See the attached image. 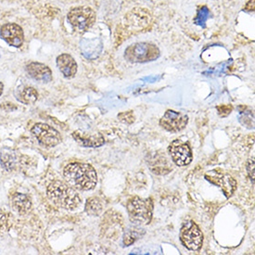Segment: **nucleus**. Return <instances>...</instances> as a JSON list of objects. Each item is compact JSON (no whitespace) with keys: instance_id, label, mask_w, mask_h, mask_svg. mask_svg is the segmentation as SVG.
Instances as JSON below:
<instances>
[{"instance_id":"nucleus-1","label":"nucleus","mask_w":255,"mask_h":255,"mask_svg":"<svg viewBox=\"0 0 255 255\" xmlns=\"http://www.w3.org/2000/svg\"><path fill=\"white\" fill-rule=\"evenodd\" d=\"M63 175L68 184L82 191L94 189L98 175L93 166L84 162H71L63 170Z\"/></svg>"},{"instance_id":"nucleus-2","label":"nucleus","mask_w":255,"mask_h":255,"mask_svg":"<svg viewBox=\"0 0 255 255\" xmlns=\"http://www.w3.org/2000/svg\"><path fill=\"white\" fill-rule=\"evenodd\" d=\"M47 197L60 208L73 211L80 205V197L74 188L61 180H55L47 187Z\"/></svg>"},{"instance_id":"nucleus-3","label":"nucleus","mask_w":255,"mask_h":255,"mask_svg":"<svg viewBox=\"0 0 255 255\" xmlns=\"http://www.w3.org/2000/svg\"><path fill=\"white\" fill-rule=\"evenodd\" d=\"M128 212L130 221L135 226H146L152 218L153 202L151 199L135 197L128 202Z\"/></svg>"},{"instance_id":"nucleus-4","label":"nucleus","mask_w":255,"mask_h":255,"mask_svg":"<svg viewBox=\"0 0 255 255\" xmlns=\"http://www.w3.org/2000/svg\"><path fill=\"white\" fill-rule=\"evenodd\" d=\"M160 49L158 47L148 42L135 43L126 49V60L133 63H144L155 61L160 57Z\"/></svg>"},{"instance_id":"nucleus-5","label":"nucleus","mask_w":255,"mask_h":255,"mask_svg":"<svg viewBox=\"0 0 255 255\" xmlns=\"http://www.w3.org/2000/svg\"><path fill=\"white\" fill-rule=\"evenodd\" d=\"M96 12L86 6L73 7L67 14L69 23L76 32L84 33L93 26L96 22Z\"/></svg>"},{"instance_id":"nucleus-6","label":"nucleus","mask_w":255,"mask_h":255,"mask_svg":"<svg viewBox=\"0 0 255 255\" xmlns=\"http://www.w3.org/2000/svg\"><path fill=\"white\" fill-rule=\"evenodd\" d=\"M180 241L189 251H198L202 248L203 235L194 222L188 221L183 225L180 230Z\"/></svg>"},{"instance_id":"nucleus-7","label":"nucleus","mask_w":255,"mask_h":255,"mask_svg":"<svg viewBox=\"0 0 255 255\" xmlns=\"http://www.w3.org/2000/svg\"><path fill=\"white\" fill-rule=\"evenodd\" d=\"M32 134L39 143L47 148H52L59 145L61 142V135L55 128L47 124H35L31 129Z\"/></svg>"},{"instance_id":"nucleus-8","label":"nucleus","mask_w":255,"mask_h":255,"mask_svg":"<svg viewBox=\"0 0 255 255\" xmlns=\"http://www.w3.org/2000/svg\"><path fill=\"white\" fill-rule=\"evenodd\" d=\"M152 16L148 9L142 7H134L125 17L126 27L133 31H141L150 24Z\"/></svg>"},{"instance_id":"nucleus-9","label":"nucleus","mask_w":255,"mask_h":255,"mask_svg":"<svg viewBox=\"0 0 255 255\" xmlns=\"http://www.w3.org/2000/svg\"><path fill=\"white\" fill-rule=\"evenodd\" d=\"M169 153L173 161L178 166L188 165L193 159L190 146L187 142L181 140H174L170 144Z\"/></svg>"},{"instance_id":"nucleus-10","label":"nucleus","mask_w":255,"mask_h":255,"mask_svg":"<svg viewBox=\"0 0 255 255\" xmlns=\"http://www.w3.org/2000/svg\"><path fill=\"white\" fill-rule=\"evenodd\" d=\"M205 178L221 188L227 198L231 197L237 188V182L231 175L222 173L218 170L210 171L205 175Z\"/></svg>"},{"instance_id":"nucleus-11","label":"nucleus","mask_w":255,"mask_h":255,"mask_svg":"<svg viewBox=\"0 0 255 255\" xmlns=\"http://www.w3.org/2000/svg\"><path fill=\"white\" fill-rule=\"evenodd\" d=\"M188 115L175 112L172 110H168L160 121L161 128L165 129L168 132L176 133L183 130L188 125Z\"/></svg>"},{"instance_id":"nucleus-12","label":"nucleus","mask_w":255,"mask_h":255,"mask_svg":"<svg viewBox=\"0 0 255 255\" xmlns=\"http://www.w3.org/2000/svg\"><path fill=\"white\" fill-rule=\"evenodd\" d=\"M0 37L9 46L20 47L24 42V34L22 28L13 22L6 23L0 28Z\"/></svg>"},{"instance_id":"nucleus-13","label":"nucleus","mask_w":255,"mask_h":255,"mask_svg":"<svg viewBox=\"0 0 255 255\" xmlns=\"http://www.w3.org/2000/svg\"><path fill=\"white\" fill-rule=\"evenodd\" d=\"M73 137L82 147L99 148L104 145L105 140L100 133H88L82 130H76L73 133Z\"/></svg>"},{"instance_id":"nucleus-14","label":"nucleus","mask_w":255,"mask_h":255,"mask_svg":"<svg viewBox=\"0 0 255 255\" xmlns=\"http://www.w3.org/2000/svg\"><path fill=\"white\" fill-rule=\"evenodd\" d=\"M26 73L34 80L39 83H49L52 81V72L50 68L40 63V62H31L27 65Z\"/></svg>"},{"instance_id":"nucleus-15","label":"nucleus","mask_w":255,"mask_h":255,"mask_svg":"<svg viewBox=\"0 0 255 255\" xmlns=\"http://www.w3.org/2000/svg\"><path fill=\"white\" fill-rule=\"evenodd\" d=\"M57 66L63 76L68 79L74 78L78 70L77 62L70 54H61L57 58Z\"/></svg>"},{"instance_id":"nucleus-16","label":"nucleus","mask_w":255,"mask_h":255,"mask_svg":"<svg viewBox=\"0 0 255 255\" xmlns=\"http://www.w3.org/2000/svg\"><path fill=\"white\" fill-rule=\"evenodd\" d=\"M12 206L20 215H25L30 213L32 208V202L30 198L24 194L17 193L12 198Z\"/></svg>"},{"instance_id":"nucleus-17","label":"nucleus","mask_w":255,"mask_h":255,"mask_svg":"<svg viewBox=\"0 0 255 255\" xmlns=\"http://www.w3.org/2000/svg\"><path fill=\"white\" fill-rule=\"evenodd\" d=\"M38 99V92L35 90V88L32 87H26L23 88L18 95V100L26 104L30 105L33 104Z\"/></svg>"},{"instance_id":"nucleus-18","label":"nucleus","mask_w":255,"mask_h":255,"mask_svg":"<svg viewBox=\"0 0 255 255\" xmlns=\"http://www.w3.org/2000/svg\"><path fill=\"white\" fill-rule=\"evenodd\" d=\"M102 210H103V205L100 199L93 197L87 201L86 212L88 213V215L99 216L102 213Z\"/></svg>"},{"instance_id":"nucleus-19","label":"nucleus","mask_w":255,"mask_h":255,"mask_svg":"<svg viewBox=\"0 0 255 255\" xmlns=\"http://www.w3.org/2000/svg\"><path fill=\"white\" fill-rule=\"evenodd\" d=\"M144 233L145 232L143 231V229H138V228L128 229L124 237V243L127 246H130L132 243H134L136 240H138L144 235Z\"/></svg>"},{"instance_id":"nucleus-20","label":"nucleus","mask_w":255,"mask_h":255,"mask_svg":"<svg viewBox=\"0 0 255 255\" xmlns=\"http://www.w3.org/2000/svg\"><path fill=\"white\" fill-rule=\"evenodd\" d=\"M14 156L15 155H14L13 151H11L10 149L5 148L2 150L1 162H2V165L7 170H11L14 167V163H15Z\"/></svg>"},{"instance_id":"nucleus-21","label":"nucleus","mask_w":255,"mask_h":255,"mask_svg":"<svg viewBox=\"0 0 255 255\" xmlns=\"http://www.w3.org/2000/svg\"><path fill=\"white\" fill-rule=\"evenodd\" d=\"M247 172L253 184L255 183V159H251L247 163Z\"/></svg>"},{"instance_id":"nucleus-22","label":"nucleus","mask_w":255,"mask_h":255,"mask_svg":"<svg viewBox=\"0 0 255 255\" xmlns=\"http://www.w3.org/2000/svg\"><path fill=\"white\" fill-rule=\"evenodd\" d=\"M217 111H218V114L221 117H226L229 114H231L232 107L230 105H222V106L217 107Z\"/></svg>"},{"instance_id":"nucleus-23","label":"nucleus","mask_w":255,"mask_h":255,"mask_svg":"<svg viewBox=\"0 0 255 255\" xmlns=\"http://www.w3.org/2000/svg\"><path fill=\"white\" fill-rule=\"evenodd\" d=\"M245 10L255 11V0H249L248 3L245 6Z\"/></svg>"},{"instance_id":"nucleus-24","label":"nucleus","mask_w":255,"mask_h":255,"mask_svg":"<svg viewBox=\"0 0 255 255\" xmlns=\"http://www.w3.org/2000/svg\"><path fill=\"white\" fill-rule=\"evenodd\" d=\"M3 90H4V85L0 82V96L3 93Z\"/></svg>"}]
</instances>
